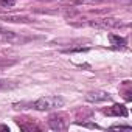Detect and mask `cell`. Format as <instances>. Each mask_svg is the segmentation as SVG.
<instances>
[{
    "mask_svg": "<svg viewBox=\"0 0 132 132\" xmlns=\"http://www.w3.org/2000/svg\"><path fill=\"white\" fill-rule=\"evenodd\" d=\"M112 129H130V126H126V124H115V126H112Z\"/></svg>",
    "mask_w": 132,
    "mask_h": 132,
    "instance_id": "14",
    "label": "cell"
},
{
    "mask_svg": "<svg viewBox=\"0 0 132 132\" xmlns=\"http://www.w3.org/2000/svg\"><path fill=\"white\" fill-rule=\"evenodd\" d=\"M76 124L84 126V127H90V129H101L98 124H93V123H81V121H76Z\"/></svg>",
    "mask_w": 132,
    "mask_h": 132,
    "instance_id": "13",
    "label": "cell"
},
{
    "mask_svg": "<svg viewBox=\"0 0 132 132\" xmlns=\"http://www.w3.org/2000/svg\"><path fill=\"white\" fill-rule=\"evenodd\" d=\"M0 129H2V130H8V132H10V127H8V126H0Z\"/></svg>",
    "mask_w": 132,
    "mask_h": 132,
    "instance_id": "15",
    "label": "cell"
},
{
    "mask_svg": "<svg viewBox=\"0 0 132 132\" xmlns=\"http://www.w3.org/2000/svg\"><path fill=\"white\" fill-rule=\"evenodd\" d=\"M48 126L53 130H65L69 127L64 113H53V115H50L48 117Z\"/></svg>",
    "mask_w": 132,
    "mask_h": 132,
    "instance_id": "3",
    "label": "cell"
},
{
    "mask_svg": "<svg viewBox=\"0 0 132 132\" xmlns=\"http://www.w3.org/2000/svg\"><path fill=\"white\" fill-rule=\"evenodd\" d=\"M109 40H110V44H112L113 48H124L126 47V39L120 37L117 34H109Z\"/></svg>",
    "mask_w": 132,
    "mask_h": 132,
    "instance_id": "7",
    "label": "cell"
},
{
    "mask_svg": "<svg viewBox=\"0 0 132 132\" xmlns=\"http://www.w3.org/2000/svg\"><path fill=\"white\" fill-rule=\"evenodd\" d=\"M14 87H17V84H16V82L0 79V92H3V90H10V89H14Z\"/></svg>",
    "mask_w": 132,
    "mask_h": 132,
    "instance_id": "9",
    "label": "cell"
},
{
    "mask_svg": "<svg viewBox=\"0 0 132 132\" xmlns=\"http://www.w3.org/2000/svg\"><path fill=\"white\" fill-rule=\"evenodd\" d=\"M103 113L109 115V117H126L127 115V109L123 104H113V106H110L107 109H103Z\"/></svg>",
    "mask_w": 132,
    "mask_h": 132,
    "instance_id": "5",
    "label": "cell"
},
{
    "mask_svg": "<svg viewBox=\"0 0 132 132\" xmlns=\"http://www.w3.org/2000/svg\"><path fill=\"white\" fill-rule=\"evenodd\" d=\"M16 121H17V124H19V127L22 129V130H39V127L34 124V123H31V121H28V123H23V121H20V118H16Z\"/></svg>",
    "mask_w": 132,
    "mask_h": 132,
    "instance_id": "8",
    "label": "cell"
},
{
    "mask_svg": "<svg viewBox=\"0 0 132 132\" xmlns=\"http://www.w3.org/2000/svg\"><path fill=\"white\" fill-rule=\"evenodd\" d=\"M33 40V37H27V36H22L16 31H11V30H6L0 25V42H6V44H27Z\"/></svg>",
    "mask_w": 132,
    "mask_h": 132,
    "instance_id": "2",
    "label": "cell"
},
{
    "mask_svg": "<svg viewBox=\"0 0 132 132\" xmlns=\"http://www.w3.org/2000/svg\"><path fill=\"white\" fill-rule=\"evenodd\" d=\"M16 5V0H0V8H13Z\"/></svg>",
    "mask_w": 132,
    "mask_h": 132,
    "instance_id": "12",
    "label": "cell"
},
{
    "mask_svg": "<svg viewBox=\"0 0 132 132\" xmlns=\"http://www.w3.org/2000/svg\"><path fill=\"white\" fill-rule=\"evenodd\" d=\"M0 20L13 22V23H31V22H34V19L27 17V16H0Z\"/></svg>",
    "mask_w": 132,
    "mask_h": 132,
    "instance_id": "6",
    "label": "cell"
},
{
    "mask_svg": "<svg viewBox=\"0 0 132 132\" xmlns=\"http://www.w3.org/2000/svg\"><path fill=\"white\" fill-rule=\"evenodd\" d=\"M17 61L16 59H0V69H5V67H10V65H14Z\"/></svg>",
    "mask_w": 132,
    "mask_h": 132,
    "instance_id": "10",
    "label": "cell"
},
{
    "mask_svg": "<svg viewBox=\"0 0 132 132\" xmlns=\"http://www.w3.org/2000/svg\"><path fill=\"white\" fill-rule=\"evenodd\" d=\"M104 0H76L78 5H96V3H103Z\"/></svg>",
    "mask_w": 132,
    "mask_h": 132,
    "instance_id": "11",
    "label": "cell"
},
{
    "mask_svg": "<svg viewBox=\"0 0 132 132\" xmlns=\"http://www.w3.org/2000/svg\"><path fill=\"white\" fill-rule=\"evenodd\" d=\"M109 100H110V95L103 90H92V92L86 93V101H89V103H103V101H109Z\"/></svg>",
    "mask_w": 132,
    "mask_h": 132,
    "instance_id": "4",
    "label": "cell"
},
{
    "mask_svg": "<svg viewBox=\"0 0 132 132\" xmlns=\"http://www.w3.org/2000/svg\"><path fill=\"white\" fill-rule=\"evenodd\" d=\"M65 104V100L61 98V96H42L39 100H36L31 107L36 109V110H51V109H57V107H62Z\"/></svg>",
    "mask_w": 132,
    "mask_h": 132,
    "instance_id": "1",
    "label": "cell"
}]
</instances>
